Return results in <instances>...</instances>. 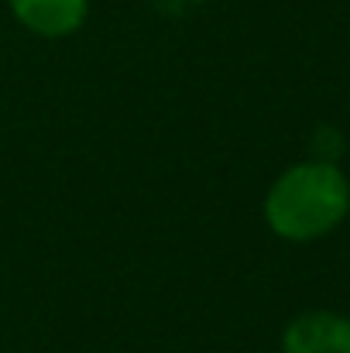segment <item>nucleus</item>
<instances>
[{
	"label": "nucleus",
	"mask_w": 350,
	"mask_h": 353,
	"mask_svg": "<svg viewBox=\"0 0 350 353\" xmlns=\"http://www.w3.org/2000/svg\"><path fill=\"white\" fill-rule=\"evenodd\" d=\"M350 210V182L333 161H302L278 175L264 199V220L282 240L327 236Z\"/></svg>",
	"instance_id": "nucleus-1"
},
{
	"label": "nucleus",
	"mask_w": 350,
	"mask_h": 353,
	"mask_svg": "<svg viewBox=\"0 0 350 353\" xmlns=\"http://www.w3.org/2000/svg\"><path fill=\"white\" fill-rule=\"evenodd\" d=\"M285 353H350V319L337 312H306L289 323Z\"/></svg>",
	"instance_id": "nucleus-2"
},
{
	"label": "nucleus",
	"mask_w": 350,
	"mask_h": 353,
	"mask_svg": "<svg viewBox=\"0 0 350 353\" xmlns=\"http://www.w3.org/2000/svg\"><path fill=\"white\" fill-rule=\"evenodd\" d=\"M14 17L41 34V38H66L83 28L90 3L86 0H10Z\"/></svg>",
	"instance_id": "nucleus-3"
}]
</instances>
